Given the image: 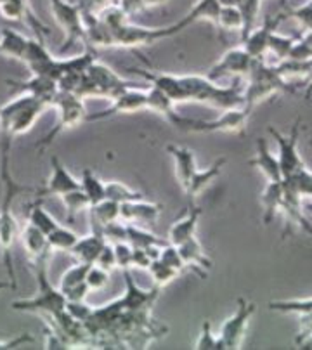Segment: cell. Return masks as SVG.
<instances>
[{
    "instance_id": "obj_39",
    "label": "cell",
    "mask_w": 312,
    "mask_h": 350,
    "mask_svg": "<svg viewBox=\"0 0 312 350\" xmlns=\"http://www.w3.org/2000/svg\"><path fill=\"white\" fill-rule=\"evenodd\" d=\"M285 180H288V184L300 194L302 200L304 198H311L312 200V170H309L307 167L300 168L297 174H294L291 177H286Z\"/></svg>"
},
{
    "instance_id": "obj_14",
    "label": "cell",
    "mask_w": 312,
    "mask_h": 350,
    "mask_svg": "<svg viewBox=\"0 0 312 350\" xmlns=\"http://www.w3.org/2000/svg\"><path fill=\"white\" fill-rule=\"evenodd\" d=\"M286 18H288V12H279V14L276 16H269L262 27L253 28V30L243 38V47L248 51V54L253 59H264L265 54H268L269 38L274 33L276 28L279 27V23Z\"/></svg>"
},
{
    "instance_id": "obj_47",
    "label": "cell",
    "mask_w": 312,
    "mask_h": 350,
    "mask_svg": "<svg viewBox=\"0 0 312 350\" xmlns=\"http://www.w3.org/2000/svg\"><path fill=\"white\" fill-rule=\"evenodd\" d=\"M28 342H34V336L21 335V336H16V338L0 340V349H16V347L23 345V343H28Z\"/></svg>"
},
{
    "instance_id": "obj_22",
    "label": "cell",
    "mask_w": 312,
    "mask_h": 350,
    "mask_svg": "<svg viewBox=\"0 0 312 350\" xmlns=\"http://www.w3.org/2000/svg\"><path fill=\"white\" fill-rule=\"evenodd\" d=\"M161 208H164V205H160V203L144 202V200L123 203V205H120V220H123L127 224H155L156 219L160 217Z\"/></svg>"
},
{
    "instance_id": "obj_41",
    "label": "cell",
    "mask_w": 312,
    "mask_h": 350,
    "mask_svg": "<svg viewBox=\"0 0 312 350\" xmlns=\"http://www.w3.org/2000/svg\"><path fill=\"white\" fill-rule=\"evenodd\" d=\"M298 317H300V332L295 338V343L298 349H312V310Z\"/></svg>"
},
{
    "instance_id": "obj_12",
    "label": "cell",
    "mask_w": 312,
    "mask_h": 350,
    "mask_svg": "<svg viewBox=\"0 0 312 350\" xmlns=\"http://www.w3.org/2000/svg\"><path fill=\"white\" fill-rule=\"evenodd\" d=\"M253 63H255V59L250 56L248 51H246L245 47L229 49V51L224 53L222 57L210 68L207 77L210 80H216V82H219L224 77H229V75H233L236 79H243V77H248Z\"/></svg>"
},
{
    "instance_id": "obj_26",
    "label": "cell",
    "mask_w": 312,
    "mask_h": 350,
    "mask_svg": "<svg viewBox=\"0 0 312 350\" xmlns=\"http://www.w3.org/2000/svg\"><path fill=\"white\" fill-rule=\"evenodd\" d=\"M283 194H285V179L278 180V183H268L264 193L260 196L262 210H264V215H262L264 224H271L276 213L281 212Z\"/></svg>"
},
{
    "instance_id": "obj_13",
    "label": "cell",
    "mask_w": 312,
    "mask_h": 350,
    "mask_svg": "<svg viewBox=\"0 0 312 350\" xmlns=\"http://www.w3.org/2000/svg\"><path fill=\"white\" fill-rule=\"evenodd\" d=\"M82 189L80 187V179L73 177V174H70L66 167L63 165V161L57 157L51 158V175H49V180L42 189L37 191L38 198L44 200L47 196H64L68 193H73V191Z\"/></svg>"
},
{
    "instance_id": "obj_8",
    "label": "cell",
    "mask_w": 312,
    "mask_h": 350,
    "mask_svg": "<svg viewBox=\"0 0 312 350\" xmlns=\"http://www.w3.org/2000/svg\"><path fill=\"white\" fill-rule=\"evenodd\" d=\"M52 16L64 33V42L60 53H66L77 42H86V25H83L80 4H71L68 0H51Z\"/></svg>"
},
{
    "instance_id": "obj_2",
    "label": "cell",
    "mask_w": 312,
    "mask_h": 350,
    "mask_svg": "<svg viewBox=\"0 0 312 350\" xmlns=\"http://www.w3.org/2000/svg\"><path fill=\"white\" fill-rule=\"evenodd\" d=\"M0 180H2V200H0V254L8 269V278L12 290L18 288L14 271V245L19 234V226L16 220L12 205L18 194L26 191L23 184L14 179L11 172V149L0 148Z\"/></svg>"
},
{
    "instance_id": "obj_3",
    "label": "cell",
    "mask_w": 312,
    "mask_h": 350,
    "mask_svg": "<svg viewBox=\"0 0 312 350\" xmlns=\"http://www.w3.org/2000/svg\"><path fill=\"white\" fill-rule=\"evenodd\" d=\"M47 108L30 94H19L0 106V146L12 148L14 139L30 131Z\"/></svg>"
},
{
    "instance_id": "obj_27",
    "label": "cell",
    "mask_w": 312,
    "mask_h": 350,
    "mask_svg": "<svg viewBox=\"0 0 312 350\" xmlns=\"http://www.w3.org/2000/svg\"><path fill=\"white\" fill-rule=\"evenodd\" d=\"M28 42H30V37H25L12 28H4L2 38H0V56L23 61L26 49H28Z\"/></svg>"
},
{
    "instance_id": "obj_28",
    "label": "cell",
    "mask_w": 312,
    "mask_h": 350,
    "mask_svg": "<svg viewBox=\"0 0 312 350\" xmlns=\"http://www.w3.org/2000/svg\"><path fill=\"white\" fill-rule=\"evenodd\" d=\"M80 187L86 193L87 200H89L90 206L97 205L103 200H106V186L104 180H101L96 175V172L90 168H83L82 177H80Z\"/></svg>"
},
{
    "instance_id": "obj_9",
    "label": "cell",
    "mask_w": 312,
    "mask_h": 350,
    "mask_svg": "<svg viewBox=\"0 0 312 350\" xmlns=\"http://www.w3.org/2000/svg\"><path fill=\"white\" fill-rule=\"evenodd\" d=\"M257 312V306L246 298H238V307L231 317H227L217 333L219 338V350L222 349H242L243 340L248 332L250 319Z\"/></svg>"
},
{
    "instance_id": "obj_16",
    "label": "cell",
    "mask_w": 312,
    "mask_h": 350,
    "mask_svg": "<svg viewBox=\"0 0 312 350\" xmlns=\"http://www.w3.org/2000/svg\"><path fill=\"white\" fill-rule=\"evenodd\" d=\"M108 239L104 236V228L99 224L90 222V234L80 238L77 245L70 250V254L77 258V262L83 264H96L97 257L101 255L103 248L106 246Z\"/></svg>"
},
{
    "instance_id": "obj_40",
    "label": "cell",
    "mask_w": 312,
    "mask_h": 350,
    "mask_svg": "<svg viewBox=\"0 0 312 350\" xmlns=\"http://www.w3.org/2000/svg\"><path fill=\"white\" fill-rule=\"evenodd\" d=\"M87 286L90 288V291H97V290H103L106 284L109 283V271L103 269L101 265L92 264L87 271Z\"/></svg>"
},
{
    "instance_id": "obj_25",
    "label": "cell",
    "mask_w": 312,
    "mask_h": 350,
    "mask_svg": "<svg viewBox=\"0 0 312 350\" xmlns=\"http://www.w3.org/2000/svg\"><path fill=\"white\" fill-rule=\"evenodd\" d=\"M226 163H227L226 158H217L210 167L203 168V170L198 168V170L193 174V177L190 179V183H187L186 187H184V193H186L187 200H190V202H194V198H196L198 194L203 193V191L207 189V187L210 186V184H212L220 174H222V168L226 167Z\"/></svg>"
},
{
    "instance_id": "obj_4",
    "label": "cell",
    "mask_w": 312,
    "mask_h": 350,
    "mask_svg": "<svg viewBox=\"0 0 312 350\" xmlns=\"http://www.w3.org/2000/svg\"><path fill=\"white\" fill-rule=\"evenodd\" d=\"M34 274L37 278V295L30 298H23V300H14L11 306L12 310L19 312H38L45 319L60 316L64 312L68 307V300L57 286L49 281L47 274V262H37L31 264Z\"/></svg>"
},
{
    "instance_id": "obj_35",
    "label": "cell",
    "mask_w": 312,
    "mask_h": 350,
    "mask_svg": "<svg viewBox=\"0 0 312 350\" xmlns=\"http://www.w3.org/2000/svg\"><path fill=\"white\" fill-rule=\"evenodd\" d=\"M47 239L52 252H54V250H60V252H70V250L77 245L80 236H78L75 231H71V229L64 228V226H61L60 224V226H57L51 234H47Z\"/></svg>"
},
{
    "instance_id": "obj_24",
    "label": "cell",
    "mask_w": 312,
    "mask_h": 350,
    "mask_svg": "<svg viewBox=\"0 0 312 350\" xmlns=\"http://www.w3.org/2000/svg\"><path fill=\"white\" fill-rule=\"evenodd\" d=\"M220 12V4L217 0H196V4L191 8V11L187 12L181 21H177L174 25L175 30L182 31L186 30L187 27L194 25L198 21H208L212 23L213 27L217 28V19H219Z\"/></svg>"
},
{
    "instance_id": "obj_42",
    "label": "cell",
    "mask_w": 312,
    "mask_h": 350,
    "mask_svg": "<svg viewBox=\"0 0 312 350\" xmlns=\"http://www.w3.org/2000/svg\"><path fill=\"white\" fill-rule=\"evenodd\" d=\"M160 258L164 264L170 265L172 269H175V271L182 272L184 269H186V265H184V260H182L181 254H179V248L175 245H172V243H167V245L161 248L160 252Z\"/></svg>"
},
{
    "instance_id": "obj_45",
    "label": "cell",
    "mask_w": 312,
    "mask_h": 350,
    "mask_svg": "<svg viewBox=\"0 0 312 350\" xmlns=\"http://www.w3.org/2000/svg\"><path fill=\"white\" fill-rule=\"evenodd\" d=\"M288 16H291V18L297 19L298 25L304 28V31L312 30V0L311 2H307V4L300 5V8L290 11L288 12Z\"/></svg>"
},
{
    "instance_id": "obj_20",
    "label": "cell",
    "mask_w": 312,
    "mask_h": 350,
    "mask_svg": "<svg viewBox=\"0 0 312 350\" xmlns=\"http://www.w3.org/2000/svg\"><path fill=\"white\" fill-rule=\"evenodd\" d=\"M201 208L194 202H190L186 213L179 217L168 229V243L179 246L187 239L194 238L198 232V222H200Z\"/></svg>"
},
{
    "instance_id": "obj_43",
    "label": "cell",
    "mask_w": 312,
    "mask_h": 350,
    "mask_svg": "<svg viewBox=\"0 0 312 350\" xmlns=\"http://www.w3.org/2000/svg\"><path fill=\"white\" fill-rule=\"evenodd\" d=\"M113 248H115L116 267H120L122 271L132 267V254H134L132 245L127 241H115L113 243Z\"/></svg>"
},
{
    "instance_id": "obj_18",
    "label": "cell",
    "mask_w": 312,
    "mask_h": 350,
    "mask_svg": "<svg viewBox=\"0 0 312 350\" xmlns=\"http://www.w3.org/2000/svg\"><path fill=\"white\" fill-rule=\"evenodd\" d=\"M21 243L25 246V252L28 255L30 264L37 262H49L52 254V248L49 245V239L40 229H37L34 224L26 222L21 231Z\"/></svg>"
},
{
    "instance_id": "obj_38",
    "label": "cell",
    "mask_w": 312,
    "mask_h": 350,
    "mask_svg": "<svg viewBox=\"0 0 312 350\" xmlns=\"http://www.w3.org/2000/svg\"><path fill=\"white\" fill-rule=\"evenodd\" d=\"M149 274H151L153 281H155V286L156 288H164L167 286L170 281L177 280L179 276H181V272L175 271V269H172L170 265L164 264V262L160 260V258H156V260L151 262V265L148 267Z\"/></svg>"
},
{
    "instance_id": "obj_34",
    "label": "cell",
    "mask_w": 312,
    "mask_h": 350,
    "mask_svg": "<svg viewBox=\"0 0 312 350\" xmlns=\"http://www.w3.org/2000/svg\"><path fill=\"white\" fill-rule=\"evenodd\" d=\"M104 186H106V198L120 203V205L129 202H135V200H142V193L132 189V187L120 183V180H108V183H104Z\"/></svg>"
},
{
    "instance_id": "obj_17",
    "label": "cell",
    "mask_w": 312,
    "mask_h": 350,
    "mask_svg": "<svg viewBox=\"0 0 312 350\" xmlns=\"http://www.w3.org/2000/svg\"><path fill=\"white\" fill-rule=\"evenodd\" d=\"M9 87L14 89L16 92L19 94H30V96L37 97L38 101H44L45 105L51 108L54 97L60 92V85L52 79H47V77H40V75H31V79L23 80V82H18V80H8Z\"/></svg>"
},
{
    "instance_id": "obj_51",
    "label": "cell",
    "mask_w": 312,
    "mask_h": 350,
    "mask_svg": "<svg viewBox=\"0 0 312 350\" xmlns=\"http://www.w3.org/2000/svg\"><path fill=\"white\" fill-rule=\"evenodd\" d=\"M8 288H11V283H9V281H0V291L8 290Z\"/></svg>"
},
{
    "instance_id": "obj_1",
    "label": "cell",
    "mask_w": 312,
    "mask_h": 350,
    "mask_svg": "<svg viewBox=\"0 0 312 350\" xmlns=\"http://www.w3.org/2000/svg\"><path fill=\"white\" fill-rule=\"evenodd\" d=\"M132 73L139 75L148 82V85L160 89L172 103L196 101L212 108L227 111V109L242 108L245 106L243 90L239 89V82H233V85H219L216 80H210L205 75H170L158 73V71H146L132 68Z\"/></svg>"
},
{
    "instance_id": "obj_46",
    "label": "cell",
    "mask_w": 312,
    "mask_h": 350,
    "mask_svg": "<svg viewBox=\"0 0 312 350\" xmlns=\"http://www.w3.org/2000/svg\"><path fill=\"white\" fill-rule=\"evenodd\" d=\"M96 264L101 265V267L106 269V271H109V272H112L113 269L116 267L115 248H113V243L112 241L106 243V246H104V248H103L101 255H99V257H97Z\"/></svg>"
},
{
    "instance_id": "obj_52",
    "label": "cell",
    "mask_w": 312,
    "mask_h": 350,
    "mask_svg": "<svg viewBox=\"0 0 312 350\" xmlns=\"http://www.w3.org/2000/svg\"><path fill=\"white\" fill-rule=\"evenodd\" d=\"M4 2H5V0H0V5H2V4H4Z\"/></svg>"
},
{
    "instance_id": "obj_29",
    "label": "cell",
    "mask_w": 312,
    "mask_h": 350,
    "mask_svg": "<svg viewBox=\"0 0 312 350\" xmlns=\"http://www.w3.org/2000/svg\"><path fill=\"white\" fill-rule=\"evenodd\" d=\"M127 238L125 241L130 243L134 248H151V246H165L168 243V239L160 238V236L153 234V232L146 231V229L139 228L135 224H127Z\"/></svg>"
},
{
    "instance_id": "obj_19",
    "label": "cell",
    "mask_w": 312,
    "mask_h": 350,
    "mask_svg": "<svg viewBox=\"0 0 312 350\" xmlns=\"http://www.w3.org/2000/svg\"><path fill=\"white\" fill-rule=\"evenodd\" d=\"M177 248L182 260H184L186 269H191V271L196 272L198 276L205 280V278L208 276V271L212 269V258L207 255V252H205L203 246H201L198 236L187 239V241H184L182 245H179Z\"/></svg>"
},
{
    "instance_id": "obj_32",
    "label": "cell",
    "mask_w": 312,
    "mask_h": 350,
    "mask_svg": "<svg viewBox=\"0 0 312 350\" xmlns=\"http://www.w3.org/2000/svg\"><path fill=\"white\" fill-rule=\"evenodd\" d=\"M92 264H83V262H77L75 265H71L66 272H64L63 276H61L60 284L57 288L61 290V293L66 297L68 291H71L73 288L80 286L82 283H86V278H87V271Z\"/></svg>"
},
{
    "instance_id": "obj_21",
    "label": "cell",
    "mask_w": 312,
    "mask_h": 350,
    "mask_svg": "<svg viewBox=\"0 0 312 350\" xmlns=\"http://www.w3.org/2000/svg\"><path fill=\"white\" fill-rule=\"evenodd\" d=\"M248 165L259 168L264 177L268 179V183H278L283 180V172L279 167V160L271 149H269L268 141L264 137H259L255 142V154L253 158H250Z\"/></svg>"
},
{
    "instance_id": "obj_30",
    "label": "cell",
    "mask_w": 312,
    "mask_h": 350,
    "mask_svg": "<svg viewBox=\"0 0 312 350\" xmlns=\"http://www.w3.org/2000/svg\"><path fill=\"white\" fill-rule=\"evenodd\" d=\"M28 222L34 224L35 228L40 229L45 236L51 234L60 226V222L44 208L40 198H37V202L28 205Z\"/></svg>"
},
{
    "instance_id": "obj_49",
    "label": "cell",
    "mask_w": 312,
    "mask_h": 350,
    "mask_svg": "<svg viewBox=\"0 0 312 350\" xmlns=\"http://www.w3.org/2000/svg\"><path fill=\"white\" fill-rule=\"evenodd\" d=\"M302 42H304V44H307L309 47L312 49V30H309V31H305V37L304 38H300Z\"/></svg>"
},
{
    "instance_id": "obj_7",
    "label": "cell",
    "mask_w": 312,
    "mask_h": 350,
    "mask_svg": "<svg viewBox=\"0 0 312 350\" xmlns=\"http://www.w3.org/2000/svg\"><path fill=\"white\" fill-rule=\"evenodd\" d=\"M83 101L86 99H82V97L75 92H68V90H60L57 92V96L54 97V101H52L51 106V108L57 109V122L51 129V132L37 142V148H40V151L47 149L52 142L56 141L60 134L77 127L80 123L87 122L89 113H87L86 103Z\"/></svg>"
},
{
    "instance_id": "obj_6",
    "label": "cell",
    "mask_w": 312,
    "mask_h": 350,
    "mask_svg": "<svg viewBox=\"0 0 312 350\" xmlns=\"http://www.w3.org/2000/svg\"><path fill=\"white\" fill-rule=\"evenodd\" d=\"M250 115H252V109H248L246 106L222 111V115L217 116L216 120H196L181 115L175 129H179L181 132H186V134H213V132H220V134L245 135Z\"/></svg>"
},
{
    "instance_id": "obj_10",
    "label": "cell",
    "mask_w": 312,
    "mask_h": 350,
    "mask_svg": "<svg viewBox=\"0 0 312 350\" xmlns=\"http://www.w3.org/2000/svg\"><path fill=\"white\" fill-rule=\"evenodd\" d=\"M269 132H271L276 144H278V160L283 172V179L291 177V175L297 174L300 168L305 167L304 160H302L300 157V149H298V142H300L302 134V118L298 116V118L295 120L294 127H291L290 134L288 135L281 134V132L276 131L274 127H269Z\"/></svg>"
},
{
    "instance_id": "obj_5",
    "label": "cell",
    "mask_w": 312,
    "mask_h": 350,
    "mask_svg": "<svg viewBox=\"0 0 312 350\" xmlns=\"http://www.w3.org/2000/svg\"><path fill=\"white\" fill-rule=\"evenodd\" d=\"M290 83L283 79L274 66H268L264 59H255L248 73V83L243 89V99L248 109H253L262 101L278 94H294Z\"/></svg>"
},
{
    "instance_id": "obj_11",
    "label": "cell",
    "mask_w": 312,
    "mask_h": 350,
    "mask_svg": "<svg viewBox=\"0 0 312 350\" xmlns=\"http://www.w3.org/2000/svg\"><path fill=\"white\" fill-rule=\"evenodd\" d=\"M112 106L101 113H92L87 116V122H99V120L112 118L115 115H125V113H138L146 109L148 106V87H129L122 90L118 96L112 99Z\"/></svg>"
},
{
    "instance_id": "obj_44",
    "label": "cell",
    "mask_w": 312,
    "mask_h": 350,
    "mask_svg": "<svg viewBox=\"0 0 312 350\" xmlns=\"http://www.w3.org/2000/svg\"><path fill=\"white\" fill-rule=\"evenodd\" d=\"M194 349L219 350V338L212 333V326H210L208 321H203V324H201V333L198 336L196 343H194Z\"/></svg>"
},
{
    "instance_id": "obj_50",
    "label": "cell",
    "mask_w": 312,
    "mask_h": 350,
    "mask_svg": "<svg viewBox=\"0 0 312 350\" xmlns=\"http://www.w3.org/2000/svg\"><path fill=\"white\" fill-rule=\"evenodd\" d=\"M305 79H307V83H309V90H307V97H309L312 92V63H311V70H309V73Z\"/></svg>"
},
{
    "instance_id": "obj_36",
    "label": "cell",
    "mask_w": 312,
    "mask_h": 350,
    "mask_svg": "<svg viewBox=\"0 0 312 350\" xmlns=\"http://www.w3.org/2000/svg\"><path fill=\"white\" fill-rule=\"evenodd\" d=\"M297 42V37H286V35H279L274 31V33L271 35V38H269L268 54H272V56L278 57L279 61L288 59L291 54V49L295 47Z\"/></svg>"
},
{
    "instance_id": "obj_23",
    "label": "cell",
    "mask_w": 312,
    "mask_h": 350,
    "mask_svg": "<svg viewBox=\"0 0 312 350\" xmlns=\"http://www.w3.org/2000/svg\"><path fill=\"white\" fill-rule=\"evenodd\" d=\"M167 153L174 158L175 163V174H177V179L181 183L182 189L186 187V184L190 183V179L193 177L194 172L198 170L196 157H194L193 149L186 148V146L181 144H167Z\"/></svg>"
},
{
    "instance_id": "obj_48",
    "label": "cell",
    "mask_w": 312,
    "mask_h": 350,
    "mask_svg": "<svg viewBox=\"0 0 312 350\" xmlns=\"http://www.w3.org/2000/svg\"><path fill=\"white\" fill-rule=\"evenodd\" d=\"M220 8H242L243 0H217Z\"/></svg>"
},
{
    "instance_id": "obj_31",
    "label": "cell",
    "mask_w": 312,
    "mask_h": 350,
    "mask_svg": "<svg viewBox=\"0 0 312 350\" xmlns=\"http://www.w3.org/2000/svg\"><path fill=\"white\" fill-rule=\"evenodd\" d=\"M89 219L92 224H99L103 228H106L108 224L120 220V203L113 202V200H103L97 205L89 208Z\"/></svg>"
},
{
    "instance_id": "obj_15",
    "label": "cell",
    "mask_w": 312,
    "mask_h": 350,
    "mask_svg": "<svg viewBox=\"0 0 312 350\" xmlns=\"http://www.w3.org/2000/svg\"><path fill=\"white\" fill-rule=\"evenodd\" d=\"M122 272L123 281H125V293L120 297L123 309L129 310V312L151 309L155 300L158 298V290H160V288H155V290H142V288L134 281V278H132L129 269H123Z\"/></svg>"
},
{
    "instance_id": "obj_33",
    "label": "cell",
    "mask_w": 312,
    "mask_h": 350,
    "mask_svg": "<svg viewBox=\"0 0 312 350\" xmlns=\"http://www.w3.org/2000/svg\"><path fill=\"white\" fill-rule=\"evenodd\" d=\"M217 30L222 31H239L245 30V19H243L239 8H220L219 19H217Z\"/></svg>"
},
{
    "instance_id": "obj_37",
    "label": "cell",
    "mask_w": 312,
    "mask_h": 350,
    "mask_svg": "<svg viewBox=\"0 0 312 350\" xmlns=\"http://www.w3.org/2000/svg\"><path fill=\"white\" fill-rule=\"evenodd\" d=\"M61 202H63L64 208H66V220H68V222H73L78 212L90 208L89 200H87L86 193H83L82 189L64 194V196H61Z\"/></svg>"
}]
</instances>
